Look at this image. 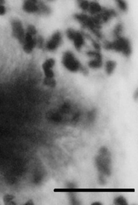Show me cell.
<instances>
[{
	"label": "cell",
	"instance_id": "1",
	"mask_svg": "<svg viewBox=\"0 0 138 205\" xmlns=\"http://www.w3.org/2000/svg\"><path fill=\"white\" fill-rule=\"evenodd\" d=\"M95 163L99 172V180L101 184L105 183V177L110 175L112 170V158L110 151L106 147L100 149L95 158Z\"/></svg>",
	"mask_w": 138,
	"mask_h": 205
},
{
	"label": "cell",
	"instance_id": "2",
	"mask_svg": "<svg viewBox=\"0 0 138 205\" xmlns=\"http://www.w3.org/2000/svg\"><path fill=\"white\" fill-rule=\"evenodd\" d=\"M74 17L84 28H89L97 37H102L100 30L102 23L96 16L90 17L84 14H77Z\"/></svg>",
	"mask_w": 138,
	"mask_h": 205
},
{
	"label": "cell",
	"instance_id": "3",
	"mask_svg": "<svg viewBox=\"0 0 138 205\" xmlns=\"http://www.w3.org/2000/svg\"><path fill=\"white\" fill-rule=\"evenodd\" d=\"M104 47L109 50H113L122 53L126 57L129 56L131 52L129 41L126 38L120 36L117 37L114 41L106 42L104 43Z\"/></svg>",
	"mask_w": 138,
	"mask_h": 205
},
{
	"label": "cell",
	"instance_id": "4",
	"mask_svg": "<svg viewBox=\"0 0 138 205\" xmlns=\"http://www.w3.org/2000/svg\"><path fill=\"white\" fill-rule=\"evenodd\" d=\"M62 63L67 70L72 72L81 71L83 67L70 51H67L63 55Z\"/></svg>",
	"mask_w": 138,
	"mask_h": 205
},
{
	"label": "cell",
	"instance_id": "5",
	"mask_svg": "<svg viewBox=\"0 0 138 205\" xmlns=\"http://www.w3.org/2000/svg\"><path fill=\"white\" fill-rule=\"evenodd\" d=\"M66 34L69 39L73 42L77 50L80 51L85 43L82 34L80 32L71 28L67 31Z\"/></svg>",
	"mask_w": 138,
	"mask_h": 205
},
{
	"label": "cell",
	"instance_id": "6",
	"mask_svg": "<svg viewBox=\"0 0 138 205\" xmlns=\"http://www.w3.org/2000/svg\"><path fill=\"white\" fill-rule=\"evenodd\" d=\"M11 26L13 36L22 44L25 33L21 22L18 20L14 19L12 21Z\"/></svg>",
	"mask_w": 138,
	"mask_h": 205
},
{
	"label": "cell",
	"instance_id": "7",
	"mask_svg": "<svg viewBox=\"0 0 138 205\" xmlns=\"http://www.w3.org/2000/svg\"><path fill=\"white\" fill-rule=\"evenodd\" d=\"M55 64V61L53 59H49L43 63V68L46 76L45 83H50L55 81L53 79L54 73L52 68Z\"/></svg>",
	"mask_w": 138,
	"mask_h": 205
},
{
	"label": "cell",
	"instance_id": "8",
	"mask_svg": "<svg viewBox=\"0 0 138 205\" xmlns=\"http://www.w3.org/2000/svg\"><path fill=\"white\" fill-rule=\"evenodd\" d=\"M36 39L35 35L26 32L24 41L22 44L23 49L27 53H30L36 46Z\"/></svg>",
	"mask_w": 138,
	"mask_h": 205
},
{
	"label": "cell",
	"instance_id": "9",
	"mask_svg": "<svg viewBox=\"0 0 138 205\" xmlns=\"http://www.w3.org/2000/svg\"><path fill=\"white\" fill-rule=\"evenodd\" d=\"M62 40V35L60 32H55L48 41L46 45L47 49L50 51L55 50L61 44Z\"/></svg>",
	"mask_w": 138,
	"mask_h": 205
},
{
	"label": "cell",
	"instance_id": "10",
	"mask_svg": "<svg viewBox=\"0 0 138 205\" xmlns=\"http://www.w3.org/2000/svg\"><path fill=\"white\" fill-rule=\"evenodd\" d=\"M89 56L94 57V59L89 63L90 67L93 69L100 68L102 65V57L98 51H89L87 53Z\"/></svg>",
	"mask_w": 138,
	"mask_h": 205
},
{
	"label": "cell",
	"instance_id": "11",
	"mask_svg": "<svg viewBox=\"0 0 138 205\" xmlns=\"http://www.w3.org/2000/svg\"><path fill=\"white\" fill-rule=\"evenodd\" d=\"M39 3L36 1L28 0L24 2L23 9L26 12L29 13H38Z\"/></svg>",
	"mask_w": 138,
	"mask_h": 205
},
{
	"label": "cell",
	"instance_id": "12",
	"mask_svg": "<svg viewBox=\"0 0 138 205\" xmlns=\"http://www.w3.org/2000/svg\"><path fill=\"white\" fill-rule=\"evenodd\" d=\"M103 10L100 5L95 2L89 3L87 11L92 15H97L100 13Z\"/></svg>",
	"mask_w": 138,
	"mask_h": 205
},
{
	"label": "cell",
	"instance_id": "13",
	"mask_svg": "<svg viewBox=\"0 0 138 205\" xmlns=\"http://www.w3.org/2000/svg\"><path fill=\"white\" fill-rule=\"evenodd\" d=\"M116 66V63L114 61L110 60L107 62L105 66L107 73L109 75L112 74L114 71Z\"/></svg>",
	"mask_w": 138,
	"mask_h": 205
},
{
	"label": "cell",
	"instance_id": "14",
	"mask_svg": "<svg viewBox=\"0 0 138 205\" xmlns=\"http://www.w3.org/2000/svg\"><path fill=\"white\" fill-rule=\"evenodd\" d=\"M114 203L115 205H126L127 204V202L124 197L120 196L115 198Z\"/></svg>",
	"mask_w": 138,
	"mask_h": 205
},
{
	"label": "cell",
	"instance_id": "15",
	"mask_svg": "<svg viewBox=\"0 0 138 205\" xmlns=\"http://www.w3.org/2000/svg\"><path fill=\"white\" fill-rule=\"evenodd\" d=\"M123 29L122 25L119 24L116 26L114 31V34L117 37H120V34L121 33Z\"/></svg>",
	"mask_w": 138,
	"mask_h": 205
},
{
	"label": "cell",
	"instance_id": "16",
	"mask_svg": "<svg viewBox=\"0 0 138 205\" xmlns=\"http://www.w3.org/2000/svg\"><path fill=\"white\" fill-rule=\"evenodd\" d=\"M89 2L87 1H81L78 2L80 7L82 10L84 11H87L89 8Z\"/></svg>",
	"mask_w": 138,
	"mask_h": 205
},
{
	"label": "cell",
	"instance_id": "17",
	"mask_svg": "<svg viewBox=\"0 0 138 205\" xmlns=\"http://www.w3.org/2000/svg\"><path fill=\"white\" fill-rule=\"evenodd\" d=\"M117 4L121 10L125 11L127 9V5L125 2L122 1H117Z\"/></svg>",
	"mask_w": 138,
	"mask_h": 205
},
{
	"label": "cell",
	"instance_id": "18",
	"mask_svg": "<svg viewBox=\"0 0 138 205\" xmlns=\"http://www.w3.org/2000/svg\"><path fill=\"white\" fill-rule=\"evenodd\" d=\"M44 40L43 37L41 36H39L36 39V46L39 48H41L43 47Z\"/></svg>",
	"mask_w": 138,
	"mask_h": 205
},
{
	"label": "cell",
	"instance_id": "19",
	"mask_svg": "<svg viewBox=\"0 0 138 205\" xmlns=\"http://www.w3.org/2000/svg\"><path fill=\"white\" fill-rule=\"evenodd\" d=\"M4 2L3 1L0 0V15H3L6 12V9L4 4Z\"/></svg>",
	"mask_w": 138,
	"mask_h": 205
},
{
	"label": "cell",
	"instance_id": "20",
	"mask_svg": "<svg viewBox=\"0 0 138 205\" xmlns=\"http://www.w3.org/2000/svg\"><path fill=\"white\" fill-rule=\"evenodd\" d=\"M138 90H136L135 92V93H134V97L136 100H137L138 99Z\"/></svg>",
	"mask_w": 138,
	"mask_h": 205
},
{
	"label": "cell",
	"instance_id": "21",
	"mask_svg": "<svg viewBox=\"0 0 138 205\" xmlns=\"http://www.w3.org/2000/svg\"><path fill=\"white\" fill-rule=\"evenodd\" d=\"M92 204L93 205H100L101 204L99 202H96L93 203Z\"/></svg>",
	"mask_w": 138,
	"mask_h": 205
}]
</instances>
